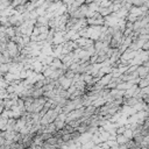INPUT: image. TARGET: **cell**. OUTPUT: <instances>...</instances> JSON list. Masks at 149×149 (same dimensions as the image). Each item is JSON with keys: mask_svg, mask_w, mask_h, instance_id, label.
Returning a JSON list of instances; mask_svg holds the SVG:
<instances>
[{"mask_svg": "<svg viewBox=\"0 0 149 149\" xmlns=\"http://www.w3.org/2000/svg\"><path fill=\"white\" fill-rule=\"evenodd\" d=\"M115 141H116L118 144H125L126 142H128V140L122 134H116L115 135Z\"/></svg>", "mask_w": 149, "mask_h": 149, "instance_id": "1", "label": "cell"}, {"mask_svg": "<svg viewBox=\"0 0 149 149\" xmlns=\"http://www.w3.org/2000/svg\"><path fill=\"white\" fill-rule=\"evenodd\" d=\"M122 135H123L128 141H129V140H133V132H132V129H129V128H126Z\"/></svg>", "mask_w": 149, "mask_h": 149, "instance_id": "2", "label": "cell"}]
</instances>
